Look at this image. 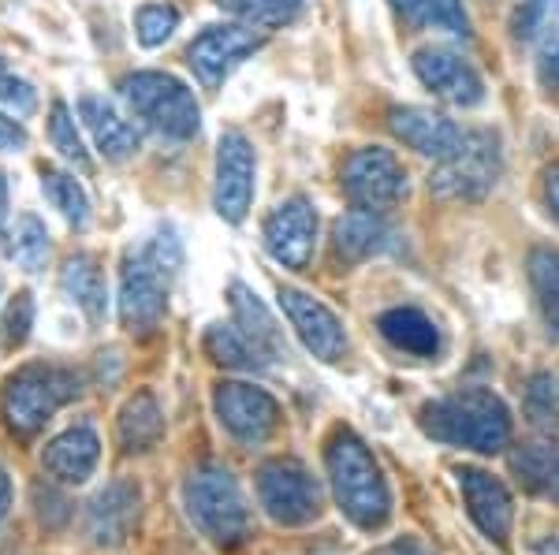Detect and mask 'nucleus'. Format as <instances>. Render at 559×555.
<instances>
[{
  "instance_id": "f257e3e1",
  "label": "nucleus",
  "mask_w": 559,
  "mask_h": 555,
  "mask_svg": "<svg viewBox=\"0 0 559 555\" xmlns=\"http://www.w3.org/2000/svg\"><path fill=\"white\" fill-rule=\"evenodd\" d=\"M324 467H329L332 496L358 530L373 533L392 518V492L369 447L350 429L340 425L324 444Z\"/></svg>"
},
{
  "instance_id": "f03ea898",
  "label": "nucleus",
  "mask_w": 559,
  "mask_h": 555,
  "mask_svg": "<svg viewBox=\"0 0 559 555\" xmlns=\"http://www.w3.org/2000/svg\"><path fill=\"white\" fill-rule=\"evenodd\" d=\"M421 429L440 444L496 455L511 441V410L489 388H466L421 407Z\"/></svg>"
},
{
  "instance_id": "7ed1b4c3",
  "label": "nucleus",
  "mask_w": 559,
  "mask_h": 555,
  "mask_svg": "<svg viewBox=\"0 0 559 555\" xmlns=\"http://www.w3.org/2000/svg\"><path fill=\"white\" fill-rule=\"evenodd\" d=\"M183 504L202 536H210L221 548H236L254 533L247 496H242L236 473L228 467H216V462L198 467L183 485Z\"/></svg>"
},
{
  "instance_id": "20e7f679",
  "label": "nucleus",
  "mask_w": 559,
  "mask_h": 555,
  "mask_svg": "<svg viewBox=\"0 0 559 555\" xmlns=\"http://www.w3.org/2000/svg\"><path fill=\"white\" fill-rule=\"evenodd\" d=\"M120 97L146 128L165 134V138L187 142L202 131V109H198L194 94L187 89V83L168 75V71H134V75H123Z\"/></svg>"
},
{
  "instance_id": "39448f33",
  "label": "nucleus",
  "mask_w": 559,
  "mask_h": 555,
  "mask_svg": "<svg viewBox=\"0 0 559 555\" xmlns=\"http://www.w3.org/2000/svg\"><path fill=\"white\" fill-rule=\"evenodd\" d=\"M79 391H83L79 373L64 370V365H26L8 381L0 410L15 436H34Z\"/></svg>"
},
{
  "instance_id": "423d86ee",
  "label": "nucleus",
  "mask_w": 559,
  "mask_h": 555,
  "mask_svg": "<svg viewBox=\"0 0 559 555\" xmlns=\"http://www.w3.org/2000/svg\"><path fill=\"white\" fill-rule=\"evenodd\" d=\"M500 138L492 131H466L455 157L440 160L429 176V194L437 202H481L500 179Z\"/></svg>"
},
{
  "instance_id": "0eeeda50",
  "label": "nucleus",
  "mask_w": 559,
  "mask_h": 555,
  "mask_svg": "<svg viewBox=\"0 0 559 555\" xmlns=\"http://www.w3.org/2000/svg\"><path fill=\"white\" fill-rule=\"evenodd\" d=\"M258 499L276 526H310L321 515L324 492L299 459H269L258 470Z\"/></svg>"
},
{
  "instance_id": "6e6552de",
  "label": "nucleus",
  "mask_w": 559,
  "mask_h": 555,
  "mask_svg": "<svg viewBox=\"0 0 559 555\" xmlns=\"http://www.w3.org/2000/svg\"><path fill=\"white\" fill-rule=\"evenodd\" d=\"M168 268L150 246L128 250L120 268V317L131 333H153L168 310Z\"/></svg>"
},
{
  "instance_id": "1a4fd4ad",
  "label": "nucleus",
  "mask_w": 559,
  "mask_h": 555,
  "mask_svg": "<svg viewBox=\"0 0 559 555\" xmlns=\"http://www.w3.org/2000/svg\"><path fill=\"white\" fill-rule=\"evenodd\" d=\"M344 194L355 202V209L384 213L407 194V172L400 157L384 146H362L344 160Z\"/></svg>"
},
{
  "instance_id": "9d476101",
  "label": "nucleus",
  "mask_w": 559,
  "mask_h": 555,
  "mask_svg": "<svg viewBox=\"0 0 559 555\" xmlns=\"http://www.w3.org/2000/svg\"><path fill=\"white\" fill-rule=\"evenodd\" d=\"M254 176L258 160L254 146L247 142L242 131H224L216 142V186H213V205L221 213V220L242 224L254 202Z\"/></svg>"
},
{
  "instance_id": "9b49d317",
  "label": "nucleus",
  "mask_w": 559,
  "mask_h": 555,
  "mask_svg": "<svg viewBox=\"0 0 559 555\" xmlns=\"http://www.w3.org/2000/svg\"><path fill=\"white\" fill-rule=\"evenodd\" d=\"M213 407L221 425L247 447L265 444L280 429V402L269 391L254 388V384H242V381L216 384Z\"/></svg>"
},
{
  "instance_id": "f8f14e48",
  "label": "nucleus",
  "mask_w": 559,
  "mask_h": 555,
  "mask_svg": "<svg viewBox=\"0 0 559 555\" xmlns=\"http://www.w3.org/2000/svg\"><path fill=\"white\" fill-rule=\"evenodd\" d=\"M261 49V38L254 34V26H236V23H221L202 31L187 49V64H191L194 79L205 89L224 86V79L236 71L242 60L254 57Z\"/></svg>"
},
{
  "instance_id": "ddd939ff",
  "label": "nucleus",
  "mask_w": 559,
  "mask_h": 555,
  "mask_svg": "<svg viewBox=\"0 0 559 555\" xmlns=\"http://www.w3.org/2000/svg\"><path fill=\"white\" fill-rule=\"evenodd\" d=\"M261 236H265V250L276 265L302 273L318 246V213L306 198H287L269 213Z\"/></svg>"
},
{
  "instance_id": "4468645a",
  "label": "nucleus",
  "mask_w": 559,
  "mask_h": 555,
  "mask_svg": "<svg viewBox=\"0 0 559 555\" xmlns=\"http://www.w3.org/2000/svg\"><path fill=\"white\" fill-rule=\"evenodd\" d=\"M280 310L287 313L292 328L299 333L302 347L321 362H340L347 354V333L344 321L336 317L321 299L306 294L299 288H280Z\"/></svg>"
},
{
  "instance_id": "2eb2a0df",
  "label": "nucleus",
  "mask_w": 559,
  "mask_h": 555,
  "mask_svg": "<svg viewBox=\"0 0 559 555\" xmlns=\"http://www.w3.org/2000/svg\"><path fill=\"white\" fill-rule=\"evenodd\" d=\"M411 64L414 75L421 79V86L432 89L440 101L455 105V109H474V105L485 101L481 75L463 57H455L452 49H418Z\"/></svg>"
},
{
  "instance_id": "dca6fc26",
  "label": "nucleus",
  "mask_w": 559,
  "mask_h": 555,
  "mask_svg": "<svg viewBox=\"0 0 559 555\" xmlns=\"http://www.w3.org/2000/svg\"><path fill=\"white\" fill-rule=\"evenodd\" d=\"M388 128H392L395 138L407 149L432 160H448L463 149L466 131L452 123L448 116L432 112V109H418V105H395L388 112Z\"/></svg>"
},
{
  "instance_id": "f3484780",
  "label": "nucleus",
  "mask_w": 559,
  "mask_h": 555,
  "mask_svg": "<svg viewBox=\"0 0 559 555\" xmlns=\"http://www.w3.org/2000/svg\"><path fill=\"white\" fill-rule=\"evenodd\" d=\"M459 488H463L466 511H471L474 526L492 541H508L511 526H515V499H511L508 485L500 478H492L489 470L463 467L459 470Z\"/></svg>"
},
{
  "instance_id": "a211bd4d",
  "label": "nucleus",
  "mask_w": 559,
  "mask_h": 555,
  "mask_svg": "<svg viewBox=\"0 0 559 555\" xmlns=\"http://www.w3.org/2000/svg\"><path fill=\"white\" fill-rule=\"evenodd\" d=\"M97 462H102V436L90 425H75L68 433L52 436L41 451V467L60 485H83L94 478Z\"/></svg>"
},
{
  "instance_id": "6ab92c4d",
  "label": "nucleus",
  "mask_w": 559,
  "mask_h": 555,
  "mask_svg": "<svg viewBox=\"0 0 559 555\" xmlns=\"http://www.w3.org/2000/svg\"><path fill=\"white\" fill-rule=\"evenodd\" d=\"M139 518V485L131 481H112L90 499L86 511V530L94 536V544H123Z\"/></svg>"
},
{
  "instance_id": "aec40b11",
  "label": "nucleus",
  "mask_w": 559,
  "mask_h": 555,
  "mask_svg": "<svg viewBox=\"0 0 559 555\" xmlns=\"http://www.w3.org/2000/svg\"><path fill=\"white\" fill-rule=\"evenodd\" d=\"M79 116H83L90 138H94V146L102 149L105 160H116V165H120V160L134 157V149H139V131L116 112V105L108 101V97L86 94L83 101H79Z\"/></svg>"
},
{
  "instance_id": "412c9836",
  "label": "nucleus",
  "mask_w": 559,
  "mask_h": 555,
  "mask_svg": "<svg viewBox=\"0 0 559 555\" xmlns=\"http://www.w3.org/2000/svg\"><path fill=\"white\" fill-rule=\"evenodd\" d=\"M228 299H231V313H236L239 333L254 343V351L265 358V365L276 362V358H284V351H287L284 333H280L273 313L265 310V302H261L258 294L247 288V283H231Z\"/></svg>"
},
{
  "instance_id": "4be33fe9",
  "label": "nucleus",
  "mask_w": 559,
  "mask_h": 555,
  "mask_svg": "<svg viewBox=\"0 0 559 555\" xmlns=\"http://www.w3.org/2000/svg\"><path fill=\"white\" fill-rule=\"evenodd\" d=\"M388 243H392V231H388L381 213L350 209L336 220V254L350 265L381 254V250H388Z\"/></svg>"
},
{
  "instance_id": "5701e85b",
  "label": "nucleus",
  "mask_w": 559,
  "mask_h": 555,
  "mask_svg": "<svg viewBox=\"0 0 559 555\" xmlns=\"http://www.w3.org/2000/svg\"><path fill=\"white\" fill-rule=\"evenodd\" d=\"M60 288L79 310L86 313L94 325H102L108 313V291H105V273L102 262L94 254H75L68 257L64 268H60Z\"/></svg>"
},
{
  "instance_id": "b1692460",
  "label": "nucleus",
  "mask_w": 559,
  "mask_h": 555,
  "mask_svg": "<svg viewBox=\"0 0 559 555\" xmlns=\"http://www.w3.org/2000/svg\"><path fill=\"white\" fill-rule=\"evenodd\" d=\"M381 336L388 339L392 347L407 354H418V358H432L440 351V333L437 325L426 317L421 310L414 306H395V310H384L381 321H377Z\"/></svg>"
},
{
  "instance_id": "393cba45",
  "label": "nucleus",
  "mask_w": 559,
  "mask_h": 555,
  "mask_svg": "<svg viewBox=\"0 0 559 555\" xmlns=\"http://www.w3.org/2000/svg\"><path fill=\"white\" fill-rule=\"evenodd\" d=\"M116 433H120L123 451H150V447L160 441V433H165V414H160L157 399H153L150 391H134V396L123 402Z\"/></svg>"
},
{
  "instance_id": "a878e982",
  "label": "nucleus",
  "mask_w": 559,
  "mask_h": 555,
  "mask_svg": "<svg viewBox=\"0 0 559 555\" xmlns=\"http://www.w3.org/2000/svg\"><path fill=\"white\" fill-rule=\"evenodd\" d=\"M395 12L411 26L426 31H448L455 38H471V20H466L463 0H392Z\"/></svg>"
},
{
  "instance_id": "bb28decb",
  "label": "nucleus",
  "mask_w": 559,
  "mask_h": 555,
  "mask_svg": "<svg viewBox=\"0 0 559 555\" xmlns=\"http://www.w3.org/2000/svg\"><path fill=\"white\" fill-rule=\"evenodd\" d=\"M530 288L537 294L540 317H545L548 333L559 339V250L552 246H537L530 250Z\"/></svg>"
},
{
  "instance_id": "cd10ccee",
  "label": "nucleus",
  "mask_w": 559,
  "mask_h": 555,
  "mask_svg": "<svg viewBox=\"0 0 559 555\" xmlns=\"http://www.w3.org/2000/svg\"><path fill=\"white\" fill-rule=\"evenodd\" d=\"M511 467L522 478V485L530 492H548V496H559V444L545 441V444H526L511 455Z\"/></svg>"
},
{
  "instance_id": "c85d7f7f",
  "label": "nucleus",
  "mask_w": 559,
  "mask_h": 555,
  "mask_svg": "<svg viewBox=\"0 0 559 555\" xmlns=\"http://www.w3.org/2000/svg\"><path fill=\"white\" fill-rule=\"evenodd\" d=\"M205 354L213 362L228 365V370H261L265 365V358L239 333V325H210V333H205Z\"/></svg>"
},
{
  "instance_id": "c756f323",
  "label": "nucleus",
  "mask_w": 559,
  "mask_h": 555,
  "mask_svg": "<svg viewBox=\"0 0 559 555\" xmlns=\"http://www.w3.org/2000/svg\"><path fill=\"white\" fill-rule=\"evenodd\" d=\"M41 191L45 198L52 202V209H60L71 228H86L90 224V198L86 191L79 186L75 176L57 172V168H41Z\"/></svg>"
},
{
  "instance_id": "7c9ffc66",
  "label": "nucleus",
  "mask_w": 559,
  "mask_h": 555,
  "mask_svg": "<svg viewBox=\"0 0 559 555\" xmlns=\"http://www.w3.org/2000/svg\"><path fill=\"white\" fill-rule=\"evenodd\" d=\"M224 12L239 15L247 26H261V31H276L302 15L306 0H216Z\"/></svg>"
},
{
  "instance_id": "2f4dec72",
  "label": "nucleus",
  "mask_w": 559,
  "mask_h": 555,
  "mask_svg": "<svg viewBox=\"0 0 559 555\" xmlns=\"http://www.w3.org/2000/svg\"><path fill=\"white\" fill-rule=\"evenodd\" d=\"M12 257L23 273H41L45 262H49V231H45V224L34 217V213H26V217H20V224H15Z\"/></svg>"
},
{
  "instance_id": "473e14b6",
  "label": "nucleus",
  "mask_w": 559,
  "mask_h": 555,
  "mask_svg": "<svg viewBox=\"0 0 559 555\" xmlns=\"http://www.w3.org/2000/svg\"><path fill=\"white\" fill-rule=\"evenodd\" d=\"M49 142H52V149H57L60 157L71 160V165L79 168V172H90V168H94L83 134H79L75 120H71L64 101H57V105H52V112H49Z\"/></svg>"
},
{
  "instance_id": "72a5a7b5",
  "label": "nucleus",
  "mask_w": 559,
  "mask_h": 555,
  "mask_svg": "<svg viewBox=\"0 0 559 555\" xmlns=\"http://www.w3.org/2000/svg\"><path fill=\"white\" fill-rule=\"evenodd\" d=\"M179 26V12L173 4H142L134 12V34L142 49H160Z\"/></svg>"
},
{
  "instance_id": "f704fd0d",
  "label": "nucleus",
  "mask_w": 559,
  "mask_h": 555,
  "mask_svg": "<svg viewBox=\"0 0 559 555\" xmlns=\"http://www.w3.org/2000/svg\"><path fill=\"white\" fill-rule=\"evenodd\" d=\"M556 15H559V0H522V8L515 12V23H511L515 41L534 45L540 34L552 31Z\"/></svg>"
},
{
  "instance_id": "c9c22d12",
  "label": "nucleus",
  "mask_w": 559,
  "mask_h": 555,
  "mask_svg": "<svg viewBox=\"0 0 559 555\" xmlns=\"http://www.w3.org/2000/svg\"><path fill=\"white\" fill-rule=\"evenodd\" d=\"M31 328H34V299L31 291H20L4 310V321H0V347L15 351L31 339Z\"/></svg>"
},
{
  "instance_id": "e433bc0d",
  "label": "nucleus",
  "mask_w": 559,
  "mask_h": 555,
  "mask_svg": "<svg viewBox=\"0 0 559 555\" xmlns=\"http://www.w3.org/2000/svg\"><path fill=\"white\" fill-rule=\"evenodd\" d=\"M0 105H8L15 116H31L34 105H38V94H34V86L26 83V79L12 75V68H8V60L0 57Z\"/></svg>"
},
{
  "instance_id": "4c0bfd02",
  "label": "nucleus",
  "mask_w": 559,
  "mask_h": 555,
  "mask_svg": "<svg viewBox=\"0 0 559 555\" xmlns=\"http://www.w3.org/2000/svg\"><path fill=\"white\" fill-rule=\"evenodd\" d=\"M526 407L534 414V422H552L556 418V381L548 373H537L530 381V391H526Z\"/></svg>"
},
{
  "instance_id": "58836bf2",
  "label": "nucleus",
  "mask_w": 559,
  "mask_h": 555,
  "mask_svg": "<svg viewBox=\"0 0 559 555\" xmlns=\"http://www.w3.org/2000/svg\"><path fill=\"white\" fill-rule=\"evenodd\" d=\"M26 142H31V134L15 116H4L0 112V154H23Z\"/></svg>"
},
{
  "instance_id": "ea45409f",
  "label": "nucleus",
  "mask_w": 559,
  "mask_h": 555,
  "mask_svg": "<svg viewBox=\"0 0 559 555\" xmlns=\"http://www.w3.org/2000/svg\"><path fill=\"white\" fill-rule=\"evenodd\" d=\"M537 79H540V86H545L548 94H559V38L552 45H545V52H540Z\"/></svg>"
},
{
  "instance_id": "a19ab883",
  "label": "nucleus",
  "mask_w": 559,
  "mask_h": 555,
  "mask_svg": "<svg viewBox=\"0 0 559 555\" xmlns=\"http://www.w3.org/2000/svg\"><path fill=\"white\" fill-rule=\"evenodd\" d=\"M545 202H548V209H552V217L559 220V168H548V176H545Z\"/></svg>"
},
{
  "instance_id": "79ce46f5",
  "label": "nucleus",
  "mask_w": 559,
  "mask_h": 555,
  "mask_svg": "<svg viewBox=\"0 0 559 555\" xmlns=\"http://www.w3.org/2000/svg\"><path fill=\"white\" fill-rule=\"evenodd\" d=\"M373 555H429V552L421 548L418 541H395V544H388V548L373 552Z\"/></svg>"
},
{
  "instance_id": "37998d69",
  "label": "nucleus",
  "mask_w": 559,
  "mask_h": 555,
  "mask_svg": "<svg viewBox=\"0 0 559 555\" xmlns=\"http://www.w3.org/2000/svg\"><path fill=\"white\" fill-rule=\"evenodd\" d=\"M8 511H12V478H8V470L0 467V522H4Z\"/></svg>"
},
{
  "instance_id": "c03bdc74",
  "label": "nucleus",
  "mask_w": 559,
  "mask_h": 555,
  "mask_svg": "<svg viewBox=\"0 0 559 555\" xmlns=\"http://www.w3.org/2000/svg\"><path fill=\"white\" fill-rule=\"evenodd\" d=\"M8 183H4V176H0V231H4V217H8Z\"/></svg>"
},
{
  "instance_id": "a18cd8bd",
  "label": "nucleus",
  "mask_w": 559,
  "mask_h": 555,
  "mask_svg": "<svg viewBox=\"0 0 559 555\" xmlns=\"http://www.w3.org/2000/svg\"><path fill=\"white\" fill-rule=\"evenodd\" d=\"M556 499H559V496H556Z\"/></svg>"
}]
</instances>
